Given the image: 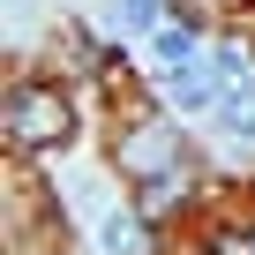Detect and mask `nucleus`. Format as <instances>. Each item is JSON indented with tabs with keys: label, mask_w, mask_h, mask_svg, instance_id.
I'll use <instances>...</instances> for the list:
<instances>
[{
	"label": "nucleus",
	"mask_w": 255,
	"mask_h": 255,
	"mask_svg": "<svg viewBox=\"0 0 255 255\" xmlns=\"http://www.w3.org/2000/svg\"><path fill=\"white\" fill-rule=\"evenodd\" d=\"M8 135H15L23 150H60V143L75 135V113H68L60 90H45V83H15V98H8Z\"/></svg>",
	"instance_id": "obj_1"
},
{
	"label": "nucleus",
	"mask_w": 255,
	"mask_h": 255,
	"mask_svg": "<svg viewBox=\"0 0 255 255\" xmlns=\"http://www.w3.org/2000/svg\"><path fill=\"white\" fill-rule=\"evenodd\" d=\"M165 98H173L180 113H218V105H225V90H218V75H210L203 60H180V68H165Z\"/></svg>",
	"instance_id": "obj_2"
},
{
	"label": "nucleus",
	"mask_w": 255,
	"mask_h": 255,
	"mask_svg": "<svg viewBox=\"0 0 255 255\" xmlns=\"http://www.w3.org/2000/svg\"><path fill=\"white\" fill-rule=\"evenodd\" d=\"M120 158L135 165V173H165V165H173V135H165V128H135Z\"/></svg>",
	"instance_id": "obj_3"
},
{
	"label": "nucleus",
	"mask_w": 255,
	"mask_h": 255,
	"mask_svg": "<svg viewBox=\"0 0 255 255\" xmlns=\"http://www.w3.org/2000/svg\"><path fill=\"white\" fill-rule=\"evenodd\" d=\"M150 45H158V60H165V68L195 60V30H188V23H158V30H150Z\"/></svg>",
	"instance_id": "obj_4"
},
{
	"label": "nucleus",
	"mask_w": 255,
	"mask_h": 255,
	"mask_svg": "<svg viewBox=\"0 0 255 255\" xmlns=\"http://www.w3.org/2000/svg\"><path fill=\"white\" fill-rule=\"evenodd\" d=\"M98 240H105V255H135V218H128V210H113V218L98 225Z\"/></svg>",
	"instance_id": "obj_5"
},
{
	"label": "nucleus",
	"mask_w": 255,
	"mask_h": 255,
	"mask_svg": "<svg viewBox=\"0 0 255 255\" xmlns=\"http://www.w3.org/2000/svg\"><path fill=\"white\" fill-rule=\"evenodd\" d=\"M128 30H158V0H120V8H113Z\"/></svg>",
	"instance_id": "obj_6"
},
{
	"label": "nucleus",
	"mask_w": 255,
	"mask_h": 255,
	"mask_svg": "<svg viewBox=\"0 0 255 255\" xmlns=\"http://www.w3.org/2000/svg\"><path fill=\"white\" fill-rule=\"evenodd\" d=\"M218 255H248V240H225V248H218Z\"/></svg>",
	"instance_id": "obj_7"
}]
</instances>
